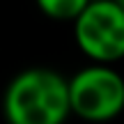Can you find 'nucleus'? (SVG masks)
<instances>
[{"label": "nucleus", "mask_w": 124, "mask_h": 124, "mask_svg": "<svg viewBox=\"0 0 124 124\" xmlns=\"http://www.w3.org/2000/svg\"><path fill=\"white\" fill-rule=\"evenodd\" d=\"M2 113L12 124H60L69 115L67 78L48 67H32L9 80Z\"/></svg>", "instance_id": "nucleus-1"}, {"label": "nucleus", "mask_w": 124, "mask_h": 124, "mask_svg": "<svg viewBox=\"0 0 124 124\" xmlns=\"http://www.w3.org/2000/svg\"><path fill=\"white\" fill-rule=\"evenodd\" d=\"M78 48L92 62L115 64L124 55V7L122 0H90L74 16Z\"/></svg>", "instance_id": "nucleus-2"}, {"label": "nucleus", "mask_w": 124, "mask_h": 124, "mask_svg": "<svg viewBox=\"0 0 124 124\" xmlns=\"http://www.w3.org/2000/svg\"><path fill=\"white\" fill-rule=\"evenodd\" d=\"M39 12L53 21H74V16L90 0H35Z\"/></svg>", "instance_id": "nucleus-4"}, {"label": "nucleus", "mask_w": 124, "mask_h": 124, "mask_svg": "<svg viewBox=\"0 0 124 124\" xmlns=\"http://www.w3.org/2000/svg\"><path fill=\"white\" fill-rule=\"evenodd\" d=\"M69 113L90 122H106L124 106V80L110 64L94 62L67 80Z\"/></svg>", "instance_id": "nucleus-3"}]
</instances>
